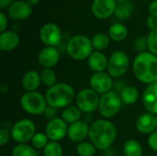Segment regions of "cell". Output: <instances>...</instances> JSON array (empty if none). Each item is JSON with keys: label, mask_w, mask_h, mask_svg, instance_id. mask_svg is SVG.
Wrapping results in <instances>:
<instances>
[{"label": "cell", "mask_w": 157, "mask_h": 156, "mask_svg": "<svg viewBox=\"0 0 157 156\" xmlns=\"http://www.w3.org/2000/svg\"><path fill=\"white\" fill-rule=\"evenodd\" d=\"M122 104L123 103L120 94L114 90H111L100 96L98 110L103 118L110 119L119 113Z\"/></svg>", "instance_id": "cell-6"}, {"label": "cell", "mask_w": 157, "mask_h": 156, "mask_svg": "<svg viewBox=\"0 0 157 156\" xmlns=\"http://www.w3.org/2000/svg\"><path fill=\"white\" fill-rule=\"evenodd\" d=\"M7 15L5 12H0V33L7 30Z\"/></svg>", "instance_id": "cell-37"}, {"label": "cell", "mask_w": 157, "mask_h": 156, "mask_svg": "<svg viewBox=\"0 0 157 156\" xmlns=\"http://www.w3.org/2000/svg\"><path fill=\"white\" fill-rule=\"evenodd\" d=\"M37 150L27 143L16 145L12 150V156H37Z\"/></svg>", "instance_id": "cell-28"}, {"label": "cell", "mask_w": 157, "mask_h": 156, "mask_svg": "<svg viewBox=\"0 0 157 156\" xmlns=\"http://www.w3.org/2000/svg\"><path fill=\"white\" fill-rule=\"evenodd\" d=\"M11 138L17 144L31 142L36 131L35 123L29 119H21L17 120L11 128Z\"/></svg>", "instance_id": "cell-7"}, {"label": "cell", "mask_w": 157, "mask_h": 156, "mask_svg": "<svg viewBox=\"0 0 157 156\" xmlns=\"http://www.w3.org/2000/svg\"><path fill=\"white\" fill-rule=\"evenodd\" d=\"M12 0H0V9L4 10V9H7L10 5L12 4Z\"/></svg>", "instance_id": "cell-41"}, {"label": "cell", "mask_w": 157, "mask_h": 156, "mask_svg": "<svg viewBox=\"0 0 157 156\" xmlns=\"http://www.w3.org/2000/svg\"><path fill=\"white\" fill-rule=\"evenodd\" d=\"M123 154L124 156H143V147L138 141L130 139L123 145Z\"/></svg>", "instance_id": "cell-26"}, {"label": "cell", "mask_w": 157, "mask_h": 156, "mask_svg": "<svg viewBox=\"0 0 157 156\" xmlns=\"http://www.w3.org/2000/svg\"><path fill=\"white\" fill-rule=\"evenodd\" d=\"M0 156H3V155H0Z\"/></svg>", "instance_id": "cell-46"}, {"label": "cell", "mask_w": 157, "mask_h": 156, "mask_svg": "<svg viewBox=\"0 0 157 156\" xmlns=\"http://www.w3.org/2000/svg\"><path fill=\"white\" fill-rule=\"evenodd\" d=\"M145 23H146L147 28H148L150 30H154V29H157V17H154V16L149 15V16L146 17Z\"/></svg>", "instance_id": "cell-38"}, {"label": "cell", "mask_w": 157, "mask_h": 156, "mask_svg": "<svg viewBox=\"0 0 157 156\" xmlns=\"http://www.w3.org/2000/svg\"><path fill=\"white\" fill-rule=\"evenodd\" d=\"M68 131V125L62 118H54L50 120L45 127V134L49 141L59 142L63 140Z\"/></svg>", "instance_id": "cell-11"}, {"label": "cell", "mask_w": 157, "mask_h": 156, "mask_svg": "<svg viewBox=\"0 0 157 156\" xmlns=\"http://www.w3.org/2000/svg\"><path fill=\"white\" fill-rule=\"evenodd\" d=\"M134 48L136 51L140 52L146 51L145 50L147 49V38L146 37H139L136 39L134 42Z\"/></svg>", "instance_id": "cell-34"}, {"label": "cell", "mask_w": 157, "mask_h": 156, "mask_svg": "<svg viewBox=\"0 0 157 156\" xmlns=\"http://www.w3.org/2000/svg\"><path fill=\"white\" fill-rule=\"evenodd\" d=\"M89 126L86 121L79 120L75 123H73L68 126L67 137L73 143H80L88 137L89 133Z\"/></svg>", "instance_id": "cell-16"}, {"label": "cell", "mask_w": 157, "mask_h": 156, "mask_svg": "<svg viewBox=\"0 0 157 156\" xmlns=\"http://www.w3.org/2000/svg\"><path fill=\"white\" fill-rule=\"evenodd\" d=\"M40 78L41 83L48 87L57 84V76L52 68H43L40 72Z\"/></svg>", "instance_id": "cell-29"}, {"label": "cell", "mask_w": 157, "mask_h": 156, "mask_svg": "<svg viewBox=\"0 0 157 156\" xmlns=\"http://www.w3.org/2000/svg\"><path fill=\"white\" fill-rule=\"evenodd\" d=\"M117 6L116 0H93L91 12L96 18L104 20L114 15Z\"/></svg>", "instance_id": "cell-12"}, {"label": "cell", "mask_w": 157, "mask_h": 156, "mask_svg": "<svg viewBox=\"0 0 157 156\" xmlns=\"http://www.w3.org/2000/svg\"><path fill=\"white\" fill-rule=\"evenodd\" d=\"M61 59V51L57 47L45 46L38 54V62L43 68L54 67Z\"/></svg>", "instance_id": "cell-15"}, {"label": "cell", "mask_w": 157, "mask_h": 156, "mask_svg": "<svg viewBox=\"0 0 157 156\" xmlns=\"http://www.w3.org/2000/svg\"><path fill=\"white\" fill-rule=\"evenodd\" d=\"M75 92L72 86L66 83H57L49 87L45 93V98L49 107L55 109L64 108L75 100Z\"/></svg>", "instance_id": "cell-3"}, {"label": "cell", "mask_w": 157, "mask_h": 156, "mask_svg": "<svg viewBox=\"0 0 157 156\" xmlns=\"http://www.w3.org/2000/svg\"><path fill=\"white\" fill-rule=\"evenodd\" d=\"M133 10H134L133 3L131 1H127L122 4H118L115 13H114V16L118 19H120L121 21H125V20H128L132 17Z\"/></svg>", "instance_id": "cell-25"}, {"label": "cell", "mask_w": 157, "mask_h": 156, "mask_svg": "<svg viewBox=\"0 0 157 156\" xmlns=\"http://www.w3.org/2000/svg\"><path fill=\"white\" fill-rule=\"evenodd\" d=\"M121 101L125 105H133L135 104L140 97L139 90L132 86H126L123 90L120 93Z\"/></svg>", "instance_id": "cell-24"}, {"label": "cell", "mask_w": 157, "mask_h": 156, "mask_svg": "<svg viewBox=\"0 0 157 156\" xmlns=\"http://www.w3.org/2000/svg\"><path fill=\"white\" fill-rule=\"evenodd\" d=\"M108 35L111 40L115 42H121L128 36V29L121 22L113 23L108 29Z\"/></svg>", "instance_id": "cell-22"}, {"label": "cell", "mask_w": 157, "mask_h": 156, "mask_svg": "<svg viewBox=\"0 0 157 156\" xmlns=\"http://www.w3.org/2000/svg\"><path fill=\"white\" fill-rule=\"evenodd\" d=\"M130 66V58L122 51H115L111 53L108 63V74L112 78H121L128 71Z\"/></svg>", "instance_id": "cell-8"}, {"label": "cell", "mask_w": 157, "mask_h": 156, "mask_svg": "<svg viewBox=\"0 0 157 156\" xmlns=\"http://www.w3.org/2000/svg\"><path fill=\"white\" fill-rule=\"evenodd\" d=\"M33 11V6L26 0L14 1L7 8V17L14 21H22L28 19Z\"/></svg>", "instance_id": "cell-13"}, {"label": "cell", "mask_w": 157, "mask_h": 156, "mask_svg": "<svg viewBox=\"0 0 157 156\" xmlns=\"http://www.w3.org/2000/svg\"><path fill=\"white\" fill-rule=\"evenodd\" d=\"M116 1H117L118 4H122V3H125V2H127L129 0H116Z\"/></svg>", "instance_id": "cell-44"}, {"label": "cell", "mask_w": 157, "mask_h": 156, "mask_svg": "<svg viewBox=\"0 0 157 156\" xmlns=\"http://www.w3.org/2000/svg\"><path fill=\"white\" fill-rule=\"evenodd\" d=\"M44 115H45L49 120H52V119L56 118V117H55V115H56V109L48 106V108H47V109H46Z\"/></svg>", "instance_id": "cell-40"}, {"label": "cell", "mask_w": 157, "mask_h": 156, "mask_svg": "<svg viewBox=\"0 0 157 156\" xmlns=\"http://www.w3.org/2000/svg\"><path fill=\"white\" fill-rule=\"evenodd\" d=\"M40 40L45 46H60L63 40V33L60 27L53 22H47L40 29Z\"/></svg>", "instance_id": "cell-10"}, {"label": "cell", "mask_w": 157, "mask_h": 156, "mask_svg": "<svg viewBox=\"0 0 157 156\" xmlns=\"http://www.w3.org/2000/svg\"><path fill=\"white\" fill-rule=\"evenodd\" d=\"M149 15L157 17V0H153L148 6Z\"/></svg>", "instance_id": "cell-39"}, {"label": "cell", "mask_w": 157, "mask_h": 156, "mask_svg": "<svg viewBox=\"0 0 157 156\" xmlns=\"http://www.w3.org/2000/svg\"><path fill=\"white\" fill-rule=\"evenodd\" d=\"M20 107L26 113L37 116L45 113L48 108V104L45 96L37 91H34L26 92L21 96Z\"/></svg>", "instance_id": "cell-5"}, {"label": "cell", "mask_w": 157, "mask_h": 156, "mask_svg": "<svg viewBox=\"0 0 157 156\" xmlns=\"http://www.w3.org/2000/svg\"><path fill=\"white\" fill-rule=\"evenodd\" d=\"M63 151L59 142L50 141L43 149L44 156H63Z\"/></svg>", "instance_id": "cell-31"}, {"label": "cell", "mask_w": 157, "mask_h": 156, "mask_svg": "<svg viewBox=\"0 0 157 156\" xmlns=\"http://www.w3.org/2000/svg\"><path fill=\"white\" fill-rule=\"evenodd\" d=\"M88 138L97 150L106 151L114 143L117 138V129L107 119L97 120L89 126Z\"/></svg>", "instance_id": "cell-1"}, {"label": "cell", "mask_w": 157, "mask_h": 156, "mask_svg": "<svg viewBox=\"0 0 157 156\" xmlns=\"http://www.w3.org/2000/svg\"><path fill=\"white\" fill-rule=\"evenodd\" d=\"M143 1H149V0H143Z\"/></svg>", "instance_id": "cell-45"}, {"label": "cell", "mask_w": 157, "mask_h": 156, "mask_svg": "<svg viewBox=\"0 0 157 156\" xmlns=\"http://www.w3.org/2000/svg\"><path fill=\"white\" fill-rule=\"evenodd\" d=\"M31 146L36 150L44 149V147L48 144L49 139L45 132H36L31 140Z\"/></svg>", "instance_id": "cell-32"}, {"label": "cell", "mask_w": 157, "mask_h": 156, "mask_svg": "<svg viewBox=\"0 0 157 156\" xmlns=\"http://www.w3.org/2000/svg\"><path fill=\"white\" fill-rule=\"evenodd\" d=\"M68 56L75 61L87 60L94 51L92 40L86 35L76 34L72 36L65 45Z\"/></svg>", "instance_id": "cell-4"}, {"label": "cell", "mask_w": 157, "mask_h": 156, "mask_svg": "<svg viewBox=\"0 0 157 156\" xmlns=\"http://www.w3.org/2000/svg\"><path fill=\"white\" fill-rule=\"evenodd\" d=\"M90 88L97 92L98 95L106 94L112 90L113 88V81L112 77L105 72L101 73H94L89 80Z\"/></svg>", "instance_id": "cell-14"}, {"label": "cell", "mask_w": 157, "mask_h": 156, "mask_svg": "<svg viewBox=\"0 0 157 156\" xmlns=\"http://www.w3.org/2000/svg\"><path fill=\"white\" fill-rule=\"evenodd\" d=\"M91 40L94 49L98 51H102L106 50L109 46L111 40L108 33H104V32H98L95 34Z\"/></svg>", "instance_id": "cell-27"}, {"label": "cell", "mask_w": 157, "mask_h": 156, "mask_svg": "<svg viewBox=\"0 0 157 156\" xmlns=\"http://www.w3.org/2000/svg\"><path fill=\"white\" fill-rule=\"evenodd\" d=\"M132 70L136 78L147 86L157 82V56L150 51L138 53L133 60Z\"/></svg>", "instance_id": "cell-2"}, {"label": "cell", "mask_w": 157, "mask_h": 156, "mask_svg": "<svg viewBox=\"0 0 157 156\" xmlns=\"http://www.w3.org/2000/svg\"><path fill=\"white\" fill-rule=\"evenodd\" d=\"M142 101L147 112L157 116V82L146 86L143 93Z\"/></svg>", "instance_id": "cell-18"}, {"label": "cell", "mask_w": 157, "mask_h": 156, "mask_svg": "<svg viewBox=\"0 0 157 156\" xmlns=\"http://www.w3.org/2000/svg\"><path fill=\"white\" fill-rule=\"evenodd\" d=\"M7 91H8V87L6 86H5V85L1 86V87H0L1 94H6V93H7Z\"/></svg>", "instance_id": "cell-43"}, {"label": "cell", "mask_w": 157, "mask_h": 156, "mask_svg": "<svg viewBox=\"0 0 157 156\" xmlns=\"http://www.w3.org/2000/svg\"><path fill=\"white\" fill-rule=\"evenodd\" d=\"M108 63L109 59L107 56L98 51H94L87 59V64L94 73L104 72L108 68Z\"/></svg>", "instance_id": "cell-20"}, {"label": "cell", "mask_w": 157, "mask_h": 156, "mask_svg": "<svg viewBox=\"0 0 157 156\" xmlns=\"http://www.w3.org/2000/svg\"><path fill=\"white\" fill-rule=\"evenodd\" d=\"M147 50L157 56V29L150 30L147 35Z\"/></svg>", "instance_id": "cell-33"}, {"label": "cell", "mask_w": 157, "mask_h": 156, "mask_svg": "<svg viewBox=\"0 0 157 156\" xmlns=\"http://www.w3.org/2000/svg\"><path fill=\"white\" fill-rule=\"evenodd\" d=\"M97 152L96 146L91 142H82L76 147V154L79 156H94Z\"/></svg>", "instance_id": "cell-30"}, {"label": "cell", "mask_w": 157, "mask_h": 156, "mask_svg": "<svg viewBox=\"0 0 157 156\" xmlns=\"http://www.w3.org/2000/svg\"><path fill=\"white\" fill-rule=\"evenodd\" d=\"M30 6H37L40 2V0H26Z\"/></svg>", "instance_id": "cell-42"}, {"label": "cell", "mask_w": 157, "mask_h": 156, "mask_svg": "<svg viewBox=\"0 0 157 156\" xmlns=\"http://www.w3.org/2000/svg\"><path fill=\"white\" fill-rule=\"evenodd\" d=\"M148 145L153 151L157 152V130L149 135V137H148Z\"/></svg>", "instance_id": "cell-36"}, {"label": "cell", "mask_w": 157, "mask_h": 156, "mask_svg": "<svg viewBox=\"0 0 157 156\" xmlns=\"http://www.w3.org/2000/svg\"><path fill=\"white\" fill-rule=\"evenodd\" d=\"M40 84H41L40 74L35 70H30L25 73L21 80L22 87L24 88L26 92L37 91Z\"/></svg>", "instance_id": "cell-21"}, {"label": "cell", "mask_w": 157, "mask_h": 156, "mask_svg": "<svg viewBox=\"0 0 157 156\" xmlns=\"http://www.w3.org/2000/svg\"><path fill=\"white\" fill-rule=\"evenodd\" d=\"M100 96L91 88H84L76 94L75 105L83 113H92L98 108Z\"/></svg>", "instance_id": "cell-9"}, {"label": "cell", "mask_w": 157, "mask_h": 156, "mask_svg": "<svg viewBox=\"0 0 157 156\" xmlns=\"http://www.w3.org/2000/svg\"><path fill=\"white\" fill-rule=\"evenodd\" d=\"M20 39L16 31L6 30L0 33V50L2 51H11L17 48Z\"/></svg>", "instance_id": "cell-19"}, {"label": "cell", "mask_w": 157, "mask_h": 156, "mask_svg": "<svg viewBox=\"0 0 157 156\" xmlns=\"http://www.w3.org/2000/svg\"><path fill=\"white\" fill-rule=\"evenodd\" d=\"M82 111L77 108V106L70 105L66 108H64L61 113V118L69 125L75 123L79 120H81L82 117Z\"/></svg>", "instance_id": "cell-23"}, {"label": "cell", "mask_w": 157, "mask_h": 156, "mask_svg": "<svg viewBox=\"0 0 157 156\" xmlns=\"http://www.w3.org/2000/svg\"><path fill=\"white\" fill-rule=\"evenodd\" d=\"M10 138H11V132L5 128H1L0 129V145L1 146L6 145L8 143Z\"/></svg>", "instance_id": "cell-35"}, {"label": "cell", "mask_w": 157, "mask_h": 156, "mask_svg": "<svg viewBox=\"0 0 157 156\" xmlns=\"http://www.w3.org/2000/svg\"><path fill=\"white\" fill-rule=\"evenodd\" d=\"M135 127L140 133L150 135L157 130V116L149 112L142 114L137 118Z\"/></svg>", "instance_id": "cell-17"}]
</instances>
